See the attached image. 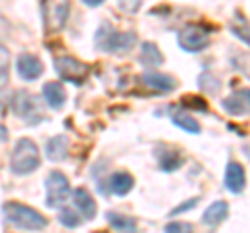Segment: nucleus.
Returning <instances> with one entry per match:
<instances>
[{"instance_id": "1", "label": "nucleus", "mask_w": 250, "mask_h": 233, "mask_svg": "<svg viewBox=\"0 0 250 233\" xmlns=\"http://www.w3.org/2000/svg\"><path fill=\"white\" fill-rule=\"evenodd\" d=\"M94 42H96V48H100L103 52H115V54H123L129 52L138 42V36L134 32H115L113 25L103 23L98 27L96 36H94Z\"/></svg>"}, {"instance_id": "2", "label": "nucleus", "mask_w": 250, "mask_h": 233, "mask_svg": "<svg viewBox=\"0 0 250 233\" xmlns=\"http://www.w3.org/2000/svg\"><path fill=\"white\" fill-rule=\"evenodd\" d=\"M2 213H4L6 221L23 231H40L48 225V221L38 211H34L31 206L19 204V202H6L2 206Z\"/></svg>"}, {"instance_id": "3", "label": "nucleus", "mask_w": 250, "mask_h": 233, "mask_svg": "<svg viewBox=\"0 0 250 233\" xmlns=\"http://www.w3.org/2000/svg\"><path fill=\"white\" fill-rule=\"evenodd\" d=\"M40 167V150L34 139L21 137L11 154V171L15 175H29Z\"/></svg>"}, {"instance_id": "4", "label": "nucleus", "mask_w": 250, "mask_h": 233, "mask_svg": "<svg viewBox=\"0 0 250 233\" xmlns=\"http://www.w3.org/2000/svg\"><path fill=\"white\" fill-rule=\"evenodd\" d=\"M13 111L21 121H25L27 125H36L44 119V108L40 98L27 92H17L13 98Z\"/></svg>"}, {"instance_id": "5", "label": "nucleus", "mask_w": 250, "mask_h": 233, "mask_svg": "<svg viewBox=\"0 0 250 233\" xmlns=\"http://www.w3.org/2000/svg\"><path fill=\"white\" fill-rule=\"evenodd\" d=\"M69 6H71V0H44L42 15L46 34H59L65 27L69 17Z\"/></svg>"}, {"instance_id": "6", "label": "nucleus", "mask_w": 250, "mask_h": 233, "mask_svg": "<svg viewBox=\"0 0 250 233\" xmlns=\"http://www.w3.org/2000/svg\"><path fill=\"white\" fill-rule=\"evenodd\" d=\"M46 206L48 208H59L69 200V194H71V188H69L67 177L61 173V171H52V173L46 177Z\"/></svg>"}, {"instance_id": "7", "label": "nucleus", "mask_w": 250, "mask_h": 233, "mask_svg": "<svg viewBox=\"0 0 250 233\" xmlns=\"http://www.w3.org/2000/svg\"><path fill=\"white\" fill-rule=\"evenodd\" d=\"M210 32L205 25H186L177 36L179 48L186 52H200L208 46Z\"/></svg>"}, {"instance_id": "8", "label": "nucleus", "mask_w": 250, "mask_h": 233, "mask_svg": "<svg viewBox=\"0 0 250 233\" xmlns=\"http://www.w3.org/2000/svg\"><path fill=\"white\" fill-rule=\"evenodd\" d=\"M54 69H57V73L62 81H71L77 85H80L85 79V75L90 73L88 65L82 63V60H77L75 57H59L54 60Z\"/></svg>"}, {"instance_id": "9", "label": "nucleus", "mask_w": 250, "mask_h": 233, "mask_svg": "<svg viewBox=\"0 0 250 233\" xmlns=\"http://www.w3.org/2000/svg\"><path fill=\"white\" fill-rule=\"evenodd\" d=\"M223 108L233 116H246L250 111V92L248 88L244 90H238V92H231V94L223 100Z\"/></svg>"}, {"instance_id": "10", "label": "nucleus", "mask_w": 250, "mask_h": 233, "mask_svg": "<svg viewBox=\"0 0 250 233\" xmlns=\"http://www.w3.org/2000/svg\"><path fill=\"white\" fill-rule=\"evenodd\" d=\"M17 73L21 79L25 81H34L44 73V65L40 63V58L34 54H21L17 60Z\"/></svg>"}, {"instance_id": "11", "label": "nucleus", "mask_w": 250, "mask_h": 233, "mask_svg": "<svg viewBox=\"0 0 250 233\" xmlns=\"http://www.w3.org/2000/svg\"><path fill=\"white\" fill-rule=\"evenodd\" d=\"M73 200V206H75V213L82 214L83 219H94L96 216V202L88 194V190L83 188H77L73 194H69Z\"/></svg>"}, {"instance_id": "12", "label": "nucleus", "mask_w": 250, "mask_h": 233, "mask_svg": "<svg viewBox=\"0 0 250 233\" xmlns=\"http://www.w3.org/2000/svg\"><path fill=\"white\" fill-rule=\"evenodd\" d=\"M225 188H228L231 194H240L246 188V173L242 165L238 162H229L228 169H225Z\"/></svg>"}, {"instance_id": "13", "label": "nucleus", "mask_w": 250, "mask_h": 233, "mask_svg": "<svg viewBox=\"0 0 250 233\" xmlns=\"http://www.w3.org/2000/svg\"><path fill=\"white\" fill-rule=\"evenodd\" d=\"M46 156H48L52 162H61L69 156V137L67 136H54L48 139V144H46Z\"/></svg>"}, {"instance_id": "14", "label": "nucleus", "mask_w": 250, "mask_h": 233, "mask_svg": "<svg viewBox=\"0 0 250 233\" xmlns=\"http://www.w3.org/2000/svg\"><path fill=\"white\" fill-rule=\"evenodd\" d=\"M106 183H108V188L104 192H111L115 196H125V194H129L131 188H134V177L129 173H125V171H117V173L111 175V179Z\"/></svg>"}, {"instance_id": "15", "label": "nucleus", "mask_w": 250, "mask_h": 233, "mask_svg": "<svg viewBox=\"0 0 250 233\" xmlns=\"http://www.w3.org/2000/svg\"><path fill=\"white\" fill-rule=\"evenodd\" d=\"M44 100L48 102L50 108L59 111V108L65 106V100H67V94H65V88L59 83V81H50L44 85Z\"/></svg>"}, {"instance_id": "16", "label": "nucleus", "mask_w": 250, "mask_h": 233, "mask_svg": "<svg viewBox=\"0 0 250 233\" xmlns=\"http://www.w3.org/2000/svg\"><path fill=\"white\" fill-rule=\"evenodd\" d=\"M165 57L163 52L159 50V46L152 44V42H144L142 44V50H140V63L148 69H154V67H161Z\"/></svg>"}, {"instance_id": "17", "label": "nucleus", "mask_w": 250, "mask_h": 233, "mask_svg": "<svg viewBox=\"0 0 250 233\" xmlns=\"http://www.w3.org/2000/svg\"><path fill=\"white\" fill-rule=\"evenodd\" d=\"M156 158H159V167L163 171H177L182 167V156H179L177 150H171V148H165V146H159L156 148Z\"/></svg>"}, {"instance_id": "18", "label": "nucleus", "mask_w": 250, "mask_h": 233, "mask_svg": "<svg viewBox=\"0 0 250 233\" xmlns=\"http://www.w3.org/2000/svg\"><path fill=\"white\" fill-rule=\"evenodd\" d=\"M228 213H229L228 202H215V204H210V206L207 208V213L202 214V223L208 225V227H217L219 223L225 221Z\"/></svg>"}, {"instance_id": "19", "label": "nucleus", "mask_w": 250, "mask_h": 233, "mask_svg": "<svg viewBox=\"0 0 250 233\" xmlns=\"http://www.w3.org/2000/svg\"><path fill=\"white\" fill-rule=\"evenodd\" d=\"M140 81H142L144 85H148V88H152V90H159V92H169V90L175 88L173 77L163 75V73H144Z\"/></svg>"}, {"instance_id": "20", "label": "nucleus", "mask_w": 250, "mask_h": 233, "mask_svg": "<svg viewBox=\"0 0 250 233\" xmlns=\"http://www.w3.org/2000/svg\"><path fill=\"white\" fill-rule=\"evenodd\" d=\"M171 121H173L179 129L188 131V134H194V136L200 134V123L194 119L192 113H188V111H175L173 115H171Z\"/></svg>"}, {"instance_id": "21", "label": "nucleus", "mask_w": 250, "mask_h": 233, "mask_svg": "<svg viewBox=\"0 0 250 233\" xmlns=\"http://www.w3.org/2000/svg\"><path fill=\"white\" fill-rule=\"evenodd\" d=\"M106 221L108 225L115 229V231H136V221L129 219V216L125 214H119V213H108L106 214Z\"/></svg>"}, {"instance_id": "22", "label": "nucleus", "mask_w": 250, "mask_h": 233, "mask_svg": "<svg viewBox=\"0 0 250 233\" xmlns=\"http://www.w3.org/2000/svg\"><path fill=\"white\" fill-rule=\"evenodd\" d=\"M9 71H11V54L0 44V88H4L6 81H9Z\"/></svg>"}, {"instance_id": "23", "label": "nucleus", "mask_w": 250, "mask_h": 233, "mask_svg": "<svg viewBox=\"0 0 250 233\" xmlns=\"http://www.w3.org/2000/svg\"><path fill=\"white\" fill-rule=\"evenodd\" d=\"M59 221H61V225H65V227H69V229L80 227V223H82V219L77 216V213L71 211V208H62V211L59 213Z\"/></svg>"}, {"instance_id": "24", "label": "nucleus", "mask_w": 250, "mask_h": 233, "mask_svg": "<svg viewBox=\"0 0 250 233\" xmlns=\"http://www.w3.org/2000/svg\"><path fill=\"white\" fill-rule=\"evenodd\" d=\"M142 6V0H119V9L125 13H136Z\"/></svg>"}, {"instance_id": "25", "label": "nucleus", "mask_w": 250, "mask_h": 233, "mask_svg": "<svg viewBox=\"0 0 250 233\" xmlns=\"http://www.w3.org/2000/svg\"><path fill=\"white\" fill-rule=\"evenodd\" d=\"M165 231L167 233H175V231L186 233V231H192V225L190 223H179V221H175V223H169L167 227H165Z\"/></svg>"}, {"instance_id": "26", "label": "nucleus", "mask_w": 250, "mask_h": 233, "mask_svg": "<svg viewBox=\"0 0 250 233\" xmlns=\"http://www.w3.org/2000/svg\"><path fill=\"white\" fill-rule=\"evenodd\" d=\"M198 204V198H192V200H188V202H184V204L182 206H177L175 208V211L173 213H171V214H179V213H184V211H190V208H194V206H196Z\"/></svg>"}, {"instance_id": "27", "label": "nucleus", "mask_w": 250, "mask_h": 233, "mask_svg": "<svg viewBox=\"0 0 250 233\" xmlns=\"http://www.w3.org/2000/svg\"><path fill=\"white\" fill-rule=\"evenodd\" d=\"M82 2H83L85 6H92V9H94V6H100V4H103L104 0H82Z\"/></svg>"}]
</instances>
